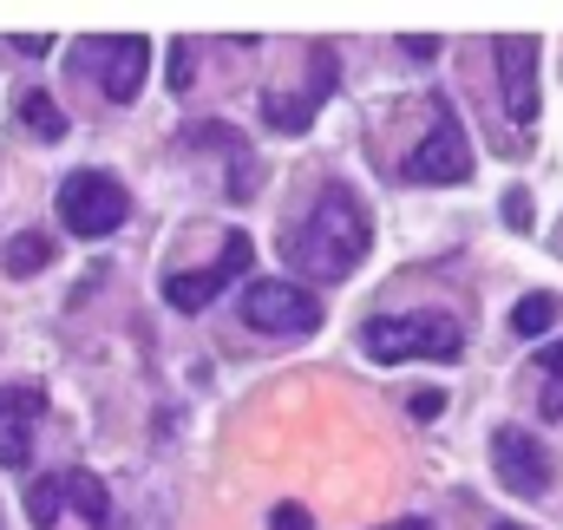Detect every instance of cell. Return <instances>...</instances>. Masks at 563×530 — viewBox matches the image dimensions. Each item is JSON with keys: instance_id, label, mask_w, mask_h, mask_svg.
<instances>
[{"instance_id": "5", "label": "cell", "mask_w": 563, "mask_h": 530, "mask_svg": "<svg viewBox=\"0 0 563 530\" xmlns=\"http://www.w3.org/2000/svg\"><path fill=\"white\" fill-rule=\"evenodd\" d=\"M144 59H151V46H144L139 33H99V40H79L73 46V66H86L112 106H132L139 99Z\"/></svg>"}, {"instance_id": "15", "label": "cell", "mask_w": 563, "mask_h": 530, "mask_svg": "<svg viewBox=\"0 0 563 530\" xmlns=\"http://www.w3.org/2000/svg\"><path fill=\"white\" fill-rule=\"evenodd\" d=\"M0 263H7V275H40V268L53 263V243L46 236H13Z\"/></svg>"}, {"instance_id": "11", "label": "cell", "mask_w": 563, "mask_h": 530, "mask_svg": "<svg viewBox=\"0 0 563 530\" xmlns=\"http://www.w3.org/2000/svg\"><path fill=\"white\" fill-rule=\"evenodd\" d=\"M498 66H505V106H511V125H531L538 119V40H498Z\"/></svg>"}, {"instance_id": "9", "label": "cell", "mask_w": 563, "mask_h": 530, "mask_svg": "<svg viewBox=\"0 0 563 530\" xmlns=\"http://www.w3.org/2000/svg\"><path fill=\"white\" fill-rule=\"evenodd\" d=\"M59 505H79L92 525H112V498H106V485H99L92 472H53V478H40V485L26 492V511H33L40 530H53Z\"/></svg>"}, {"instance_id": "19", "label": "cell", "mask_w": 563, "mask_h": 530, "mask_svg": "<svg viewBox=\"0 0 563 530\" xmlns=\"http://www.w3.org/2000/svg\"><path fill=\"white\" fill-rule=\"evenodd\" d=\"M394 530H426V525H420V518H407V525H394Z\"/></svg>"}, {"instance_id": "10", "label": "cell", "mask_w": 563, "mask_h": 530, "mask_svg": "<svg viewBox=\"0 0 563 530\" xmlns=\"http://www.w3.org/2000/svg\"><path fill=\"white\" fill-rule=\"evenodd\" d=\"M40 412H46V394H40L33 380L0 387V465H7V472H20V465L33 459V426H40Z\"/></svg>"}, {"instance_id": "4", "label": "cell", "mask_w": 563, "mask_h": 530, "mask_svg": "<svg viewBox=\"0 0 563 530\" xmlns=\"http://www.w3.org/2000/svg\"><path fill=\"white\" fill-rule=\"evenodd\" d=\"M400 177H407V184H465V177H472V144H465V125L452 119L445 99L432 106L426 137L400 157Z\"/></svg>"}, {"instance_id": "2", "label": "cell", "mask_w": 563, "mask_h": 530, "mask_svg": "<svg viewBox=\"0 0 563 530\" xmlns=\"http://www.w3.org/2000/svg\"><path fill=\"white\" fill-rule=\"evenodd\" d=\"M361 354L367 361H459L465 354V328L439 308H420V314H374L361 321Z\"/></svg>"}, {"instance_id": "18", "label": "cell", "mask_w": 563, "mask_h": 530, "mask_svg": "<svg viewBox=\"0 0 563 530\" xmlns=\"http://www.w3.org/2000/svg\"><path fill=\"white\" fill-rule=\"evenodd\" d=\"M505 217H511L518 230H531V197H525V190H511V197H505Z\"/></svg>"}, {"instance_id": "14", "label": "cell", "mask_w": 563, "mask_h": 530, "mask_svg": "<svg viewBox=\"0 0 563 530\" xmlns=\"http://www.w3.org/2000/svg\"><path fill=\"white\" fill-rule=\"evenodd\" d=\"M20 119H26V132L33 137H66V119H59V106L46 99V92H20Z\"/></svg>"}, {"instance_id": "13", "label": "cell", "mask_w": 563, "mask_h": 530, "mask_svg": "<svg viewBox=\"0 0 563 530\" xmlns=\"http://www.w3.org/2000/svg\"><path fill=\"white\" fill-rule=\"evenodd\" d=\"M531 387H538L544 419H563V341H551V347L531 361Z\"/></svg>"}, {"instance_id": "8", "label": "cell", "mask_w": 563, "mask_h": 530, "mask_svg": "<svg viewBox=\"0 0 563 530\" xmlns=\"http://www.w3.org/2000/svg\"><path fill=\"white\" fill-rule=\"evenodd\" d=\"M492 465H498V485H505L511 498H544L551 478H558L544 439H531L525 426H498V432H492Z\"/></svg>"}, {"instance_id": "12", "label": "cell", "mask_w": 563, "mask_h": 530, "mask_svg": "<svg viewBox=\"0 0 563 530\" xmlns=\"http://www.w3.org/2000/svg\"><path fill=\"white\" fill-rule=\"evenodd\" d=\"M334 92V53L328 46H314V79H308V92H295V99H263V112H269V125L276 132H308L314 125V106Z\"/></svg>"}, {"instance_id": "16", "label": "cell", "mask_w": 563, "mask_h": 530, "mask_svg": "<svg viewBox=\"0 0 563 530\" xmlns=\"http://www.w3.org/2000/svg\"><path fill=\"white\" fill-rule=\"evenodd\" d=\"M551 321H558V295H525V301L511 308V328H518V334H544Z\"/></svg>"}, {"instance_id": "6", "label": "cell", "mask_w": 563, "mask_h": 530, "mask_svg": "<svg viewBox=\"0 0 563 530\" xmlns=\"http://www.w3.org/2000/svg\"><path fill=\"white\" fill-rule=\"evenodd\" d=\"M243 321L256 334H282V341H301L321 328V301L301 288V281H250L243 295Z\"/></svg>"}, {"instance_id": "3", "label": "cell", "mask_w": 563, "mask_h": 530, "mask_svg": "<svg viewBox=\"0 0 563 530\" xmlns=\"http://www.w3.org/2000/svg\"><path fill=\"white\" fill-rule=\"evenodd\" d=\"M125 210H132V197H125V184L106 177V170H73V177L59 184V223H66L73 236H86V243L112 236V230L125 223Z\"/></svg>"}, {"instance_id": "17", "label": "cell", "mask_w": 563, "mask_h": 530, "mask_svg": "<svg viewBox=\"0 0 563 530\" xmlns=\"http://www.w3.org/2000/svg\"><path fill=\"white\" fill-rule=\"evenodd\" d=\"M269 530H314V525H308V511H301V505H282L276 518H269Z\"/></svg>"}, {"instance_id": "20", "label": "cell", "mask_w": 563, "mask_h": 530, "mask_svg": "<svg viewBox=\"0 0 563 530\" xmlns=\"http://www.w3.org/2000/svg\"><path fill=\"white\" fill-rule=\"evenodd\" d=\"M492 530H525V525H492Z\"/></svg>"}, {"instance_id": "1", "label": "cell", "mask_w": 563, "mask_h": 530, "mask_svg": "<svg viewBox=\"0 0 563 530\" xmlns=\"http://www.w3.org/2000/svg\"><path fill=\"white\" fill-rule=\"evenodd\" d=\"M367 243H374L367 203L347 184H321V197L308 203V217L288 230V268L308 275V281H341V275L361 268Z\"/></svg>"}, {"instance_id": "7", "label": "cell", "mask_w": 563, "mask_h": 530, "mask_svg": "<svg viewBox=\"0 0 563 530\" xmlns=\"http://www.w3.org/2000/svg\"><path fill=\"white\" fill-rule=\"evenodd\" d=\"M250 256H256V250H250V236H243V230H230V236H223V250H217V263L184 268V275H170V281H164V301H170L177 314L210 308V301L236 281V275H250Z\"/></svg>"}]
</instances>
